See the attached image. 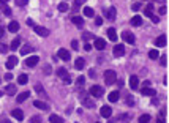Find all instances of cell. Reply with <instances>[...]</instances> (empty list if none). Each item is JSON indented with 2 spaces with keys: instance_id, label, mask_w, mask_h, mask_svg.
<instances>
[{
  "instance_id": "6da1fadb",
  "label": "cell",
  "mask_w": 169,
  "mask_h": 123,
  "mask_svg": "<svg viewBox=\"0 0 169 123\" xmlns=\"http://www.w3.org/2000/svg\"><path fill=\"white\" fill-rule=\"evenodd\" d=\"M115 79H117V76H115V71H112V69H108V71L104 73V82L106 85H112L115 82Z\"/></svg>"
},
{
  "instance_id": "7a4b0ae2",
  "label": "cell",
  "mask_w": 169,
  "mask_h": 123,
  "mask_svg": "<svg viewBox=\"0 0 169 123\" xmlns=\"http://www.w3.org/2000/svg\"><path fill=\"white\" fill-rule=\"evenodd\" d=\"M103 93H104V89L100 85H93L90 87V95L95 96V98H100V96H103Z\"/></svg>"
},
{
  "instance_id": "3957f363",
  "label": "cell",
  "mask_w": 169,
  "mask_h": 123,
  "mask_svg": "<svg viewBox=\"0 0 169 123\" xmlns=\"http://www.w3.org/2000/svg\"><path fill=\"white\" fill-rule=\"evenodd\" d=\"M112 54H114V57H122V55L125 54V46L123 44H115Z\"/></svg>"
},
{
  "instance_id": "277c9868",
  "label": "cell",
  "mask_w": 169,
  "mask_h": 123,
  "mask_svg": "<svg viewBox=\"0 0 169 123\" xmlns=\"http://www.w3.org/2000/svg\"><path fill=\"white\" fill-rule=\"evenodd\" d=\"M122 38H123V41H125V43H128V44H133V43H134V35L131 33V32H123L122 33Z\"/></svg>"
},
{
  "instance_id": "5b68a950",
  "label": "cell",
  "mask_w": 169,
  "mask_h": 123,
  "mask_svg": "<svg viewBox=\"0 0 169 123\" xmlns=\"http://www.w3.org/2000/svg\"><path fill=\"white\" fill-rule=\"evenodd\" d=\"M33 106L37 107V109H41V110H49V104L44 102V101H40V99H35Z\"/></svg>"
},
{
  "instance_id": "8992f818",
  "label": "cell",
  "mask_w": 169,
  "mask_h": 123,
  "mask_svg": "<svg viewBox=\"0 0 169 123\" xmlns=\"http://www.w3.org/2000/svg\"><path fill=\"white\" fill-rule=\"evenodd\" d=\"M5 65H7L8 69H13L14 66L17 65V57H16V55H11V57H8V60H7V63H5Z\"/></svg>"
},
{
  "instance_id": "52a82bcc",
  "label": "cell",
  "mask_w": 169,
  "mask_h": 123,
  "mask_svg": "<svg viewBox=\"0 0 169 123\" xmlns=\"http://www.w3.org/2000/svg\"><path fill=\"white\" fill-rule=\"evenodd\" d=\"M95 49H98V51H103L106 48V41L101 40V38H95V43H93Z\"/></svg>"
},
{
  "instance_id": "ba28073f",
  "label": "cell",
  "mask_w": 169,
  "mask_h": 123,
  "mask_svg": "<svg viewBox=\"0 0 169 123\" xmlns=\"http://www.w3.org/2000/svg\"><path fill=\"white\" fill-rule=\"evenodd\" d=\"M33 28H35V33L40 35V36H49V30H47L46 27H40V25H37V27H33Z\"/></svg>"
},
{
  "instance_id": "9c48e42d",
  "label": "cell",
  "mask_w": 169,
  "mask_h": 123,
  "mask_svg": "<svg viewBox=\"0 0 169 123\" xmlns=\"http://www.w3.org/2000/svg\"><path fill=\"white\" fill-rule=\"evenodd\" d=\"M57 55H59V58H62V60H70V52L67 51V49H59V52H57Z\"/></svg>"
},
{
  "instance_id": "30bf717a",
  "label": "cell",
  "mask_w": 169,
  "mask_h": 123,
  "mask_svg": "<svg viewBox=\"0 0 169 123\" xmlns=\"http://www.w3.org/2000/svg\"><path fill=\"white\" fill-rule=\"evenodd\" d=\"M38 62H40V58H38L37 55H33V57H29L27 60H25V65H27V66H30V68H33V66L37 65Z\"/></svg>"
},
{
  "instance_id": "8fae6325",
  "label": "cell",
  "mask_w": 169,
  "mask_h": 123,
  "mask_svg": "<svg viewBox=\"0 0 169 123\" xmlns=\"http://www.w3.org/2000/svg\"><path fill=\"white\" fill-rule=\"evenodd\" d=\"M100 114H101V117H104V118H109L111 114H112V109L109 106H103L101 110H100Z\"/></svg>"
},
{
  "instance_id": "7c38bea8",
  "label": "cell",
  "mask_w": 169,
  "mask_h": 123,
  "mask_svg": "<svg viewBox=\"0 0 169 123\" xmlns=\"http://www.w3.org/2000/svg\"><path fill=\"white\" fill-rule=\"evenodd\" d=\"M71 22H73L76 27H79V28L84 25V19H82L81 16H73V17H71Z\"/></svg>"
},
{
  "instance_id": "4fadbf2b",
  "label": "cell",
  "mask_w": 169,
  "mask_h": 123,
  "mask_svg": "<svg viewBox=\"0 0 169 123\" xmlns=\"http://www.w3.org/2000/svg\"><path fill=\"white\" fill-rule=\"evenodd\" d=\"M138 84H139V77L136 74H133L131 77H130V87H131L133 90L138 89Z\"/></svg>"
},
{
  "instance_id": "5bb4252c",
  "label": "cell",
  "mask_w": 169,
  "mask_h": 123,
  "mask_svg": "<svg viewBox=\"0 0 169 123\" xmlns=\"http://www.w3.org/2000/svg\"><path fill=\"white\" fill-rule=\"evenodd\" d=\"M142 95H146V96H155V89H152V87H144V89L141 90Z\"/></svg>"
},
{
  "instance_id": "9a60e30c",
  "label": "cell",
  "mask_w": 169,
  "mask_h": 123,
  "mask_svg": "<svg viewBox=\"0 0 169 123\" xmlns=\"http://www.w3.org/2000/svg\"><path fill=\"white\" fill-rule=\"evenodd\" d=\"M166 41H168V40H166V35H161V36H158V38L155 40V44L158 46V48H164V46H166Z\"/></svg>"
},
{
  "instance_id": "2e32d148",
  "label": "cell",
  "mask_w": 169,
  "mask_h": 123,
  "mask_svg": "<svg viewBox=\"0 0 169 123\" xmlns=\"http://www.w3.org/2000/svg\"><path fill=\"white\" fill-rule=\"evenodd\" d=\"M11 115H13L16 120H19V122H21V120H24V114H22V110H21V109H13V110H11Z\"/></svg>"
},
{
  "instance_id": "e0dca14e",
  "label": "cell",
  "mask_w": 169,
  "mask_h": 123,
  "mask_svg": "<svg viewBox=\"0 0 169 123\" xmlns=\"http://www.w3.org/2000/svg\"><path fill=\"white\" fill-rule=\"evenodd\" d=\"M108 36H109V40L111 41H117V32H115V28L114 27H111V28H108Z\"/></svg>"
},
{
  "instance_id": "ac0fdd59",
  "label": "cell",
  "mask_w": 169,
  "mask_h": 123,
  "mask_svg": "<svg viewBox=\"0 0 169 123\" xmlns=\"http://www.w3.org/2000/svg\"><path fill=\"white\" fill-rule=\"evenodd\" d=\"M130 24L134 25V27H139V25L142 24V17L141 16H133L131 20H130Z\"/></svg>"
},
{
  "instance_id": "d6986e66",
  "label": "cell",
  "mask_w": 169,
  "mask_h": 123,
  "mask_svg": "<svg viewBox=\"0 0 169 123\" xmlns=\"http://www.w3.org/2000/svg\"><path fill=\"white\" fill-rule=\"evenodd\" d=\"M84 66H85V60H84V58H81V57L76 58V62H75V68H76V69H82Z\"/></svg>"
},
{
  "instance_id": "ffe728a7",
  "label": "cell",
  "mask_w": 169,
  "mask_h": 123,
  "mask_svg": "<svg viewBox=\"0 0 169 123\" xmlns=\"http://www.w3.org/2000/svg\"><path fill=\"white\" fill-rule=\"evenodd\" d=\"M29 96H30V93H29V92H22V93H19V95H17L16 101H17V102H24L25 99L29 98Z\"/></svg>"
},
{
  "instance_id": "44dd1931",
  "label": "cell",
  "mask_w": 169,
  "mask_h": 123,
  "mask_svg": "<svg viewBox=\"0 0 169 123\" xmlns=\"http://www.w3.org/2000/svg\"><path fill=\"white\" fill-rule=\"evenodd\" d=\"M8 30H10L11 33H14V32H17V30H19V24H17L16 20H13V22H10V24H8Z\"/></svg>"
},
{
  "instance_id": "7402d4cb",
  "label": "cell",
  "mask_w": 169,
  "mask_h": 123,
  "mask_svg": "<svg viewBox=\"0 0 169 123\" xmlns=\"http://www.w3.org/2000/svg\"><path fill=\"white\" fill-rule=\"evenodd\" d=\"M106 17H108V19H115V14H117V11H115V8H109V10L108 11H106Z\"/></svg>"
},
{
  "instance_id": "603a6c76",
  "label": "cell",
  "mask_w": 169,
  "mask_h": 123,
  "mask_svg": "<svg viewBox=\"0 0 169 123\" xmlns=\"http://www.w3.org/2000/svg\"><path fill=\"white\" fill-rule=\"evenodd\" d=\"M57 76H59V77H62V79H65V77H68L70 74H68V71L63 68V66H60V68L57 69Z\"/></svg>"
},
{
  "instance_id": "cb8c5ba5",
  "label": "cell",
  "mask_w": 169,
  "mask_h": 123,
  "mask_svg": "<svg viewBox=\"0 0 169 123\" xmlns=\"http://www.w3.org/2000/svg\"><path fill=\"white\" fill-rule=\"evenodd\" d=\"M118 96H120V95H118V92L115 90V92H111V93H109L108 98H109V101H111V102H117V101H118Z\"/></svg>"
},
{
  "instance_id": "d4e9b609",
  "label": "cell",
  "mask_w": 169,
  "mask_h": 123,
  "mask_svg": "<svg viewBox=\"0 0 169 123\" xmlns=\"http://www.w3.org/2000/svg\"><path fill=\"white\" fill-rule=\"evenodd\" d=\"M19 51H21V54H22V55H27V54H30V52L33 51V48H32V46H29V44H25V46H22Z\"/></svg>"
},
{
  "instance_id": "484cf974",
  "label": "cell",
  "mask_w": 169,
  "mask_h": 123,
  "mask_svg": "<svg viewBox=\"0 0 169 123\" xmlns=\"http://www.w3.org/2000/svg\"><path fill=\"white\" fill-rule=\"evenodd\" d=\"M82 104H84L85 107H88V109H93L95 107V102L92 101V99H88V98H82Z\"/></svg>"
},
{
  "instance_id": "4316f807",
  "label": "cell",
  "mask_w": 169,
  "mask_h": 123,
  "mask_svg": "<svg viewBox=\"0 0 169 123\" xmlns=\"http://www.w3.org/2000/svg\"><path fill=\"white\" fill-rule=\"evenodd\" d=\"M16 92H17V89L14 85H11V84H10V85H7V89H5V93H7V95H10V96H13Z\"/></svg>"
},
{
  "instance_id": "83f0119b",
  "label": "cell",
  "mask_w": 169,
  "mask_h": 123,
  "mask_svg": "<svg viewBox=\"0 0 169 123\" xmlns=\"http://www.w3.org/2000/svg\"><path fill=\"white\" fill-rule=\"evenodd\" d=\"M49 122L51 123H63V118L59 117V115H55V114H52V115L49 117Z\"/></svg>"
},
{
  "instance_id": "f1b7e54d",
  "label": "cell",
  "mask_w": 169,
  "mask_h": 123,
  "mask_svg": "<svg viewBox=\"0 0 169 123\" xmlns=\"http://www.w3.org/2000/svg\"><path fill=\"white\" fill-rule=\"evenodd\" d=\"M84 16H85V17H93V16H95V11H93V8H90V7H85V8H84Z\"/></svg>"
},
{
  "instance_id": "f546056e",
  "label": "cell",
  "mask_w": 169,
  "mask_h": 123,
  "mask_svg": "<svg viewBox=\"0 0 169 123\" xmlns=\"http://www.w3.org/2000/svg\"><path fill=\"white\" fill-rule=\"evenodd\" d=\"M144 14H146V16H153V3H149L146 7V10H144Z\"/></svg>"
},
{
  "instance_id": "4dcf8cb0",
  "label": "cell",
  "mask_w": 169,
  "mask_h": 123,
  "mask_svg": "<svg viewBox=\"0 0 169 123\" xmlns=\"http://www.w3.org/2000/svg\"><path fill=\"white\" fill-rule=\"evenodd\" d=\"M0 8H2V11H3V14H5V16H11V8L8 7L7 3L0 5Z\"/></svg>"
},
{
  "instance_id": "1f68e13d",
  "label": "cell",
  "mask_w": 169,
  "mask_h": 123,
  "mask_svg": "<svg viewBox=\"0 0 169 123\" xmlns=\"http://www.w3.org/2000/svg\"><path fill=\"white\" fill-rule=\"evenodd\" d=\"M27 81H29L27 74H21L19 77H17V84H19V85H24V84H27Z\"/></svg>"
},
{
  "instance_id": "d6a6232c",
  "label": "cell",
  "mask_w": 169,
  "mask_h": 123,
  "mask_svg": "<svg viewBox=\"0 0 169 123\" xmlns=\"http://www.w3.org/2000/svg\"><path fill=\"white\" fill-rule=\"evenodd\" d=\"M150 120H152V117H150L149 114H144V115L139 117V123H149Z\"/></svg>"
},
{
  "instance_id": "836d02e7",
  "label": "cell",
  "mask_w": 169,
  "mask_h": 123,
  "mask_svg": "<svg viewBox=\"0 0 169 123\" xmlns=\"http://www.w3.org/2000/svg\"><path fill=\"white\" fill-rule=\"evenodd\" d=\"M57 8H59V11H62V13H67L70 7H68L67 2H62V3H59V7H57Z\"/></svg>"
},
{
  "instance_id": "e575fe53",
  "label": "cell",
  "mask_w": 169,
  "mask_h": 123,
  "mask_svg": "<svg viewBox=\"0 0 169 123\" xmlns=\"http://www.w3.org/2000/svg\"><path fill=\"white\" fill-rule=\"evenodd\" d=\"M149 57H150V58H152V60H153V58H158V57H160L158 51H156V49H152V51H150V52H149Z\"/></svg>"
},
{
  "instance_id": "d590c367",
  "label": "cell",
  "mask_w": 169,
  "mask_h": 123,
  "mask_svg": "<svg viewBox=\"0 0 169 123\" xmlns=\"http://www.w3.org/2000/svg\"><path fill=\"white\" fill-rule=\"evenodd\" d=\"M35 92H38V93H41L43 96H46V93H44L43 85H41V84H37V85H35Z\"/></svg>"
},
{
  "instance_id": "8d00e7d4",
  "label": "cell",
  "mask_w": 169,
  "mask_h": 123,
  "mask_svg": "<svg viewBox=\"0 0 169 123\" xmlns=\"http://www.w3.org/2000/svg\"><path fill=\"white\" fill-rule=\"evenodd\" d=\"M14 3H16L17 7H25V5L29 3V0H14Z\"/></svg>"
},
{
  "instance_id": "74e56055",
  "label": "cell",
  "mask_w": 169,
  "mask_h": 123,
  "mask_svg": "<svg viewBox=\"0 0 169 123\" xmlns=\"http://www.w3.org/2000/svg\"><path fill=\"white\" fill-rule=\"evenodd\" d=\"M19 44H21V41L17 40V38H16V40H13V43H11V49H13V51H14V49H17V48H19Z\"/></svg>"
},
{
  "instance_id": "f35d334b",
  "label": "cell",
  "mask_w": 169,
  "mask_h": 123,
  "mask_svg": "<svg viewBox=\"0 0 169 123\" xmlns=\"http://www.w3.org/2000/svg\"><path fill=\"white\" fill-rule=\"evenodd\" d=\"M84 81H85L84 76H79L78 81H76V85H78V87H82V85H84Z\"/></svg>"
},
{
  "instance_id": "ab89813d",
  "label": "cell",
  "mask_w": 169,
  "mask_h": 123,
  "mask_svg": "<svg viewBox=\"0 0 169 123\" xmlns=\"http://www.w3.org/2000/svg\"><path fill=\"white\" fill-rule=\"evenodd\" d=\"M134 104V98L133 96H126V106H133Z\"/></svg>"
},
{
  "instance_id": "60d3db41",
  "label": "cell",
  "mask_w": 169,
  "mask_h": 123,
  "mask_svg": "<svg viewBox=\"0 0 169 123\" xmlns=\"http://www.w3.org/2000/svg\"><path fill=\"white\" fill-rule=\"evenodd\" d=\"M41 122H43V120H41V117H32V118H30V123H41Z\"/></svg>"
},
{
  "instance_id": "b9f144b4",
  "label": "cell",
  "mask_w": 169,
  "mask_h": 123,
  "mask_svg": "<svg viewBox=\"0 0 169 123\" xmlns=\"http://www.w3.org/2000/svg\"><path fill=\"white\" fill-rule=\"evenodd\" d=\"M82 38H84L85 41H88V40H92V38H93V35H92V33H88V32H85V33L82 35Z\"/></svg>"
},
{
  "instance_id": "7bdbcfd3",
  "label": "cell",
  "mask_w": 169,
  "mask_h": 123,
  "mask_svg": "<svg viewBox=\"0 0 169 123\" xmlns=\"http://www.w3.org/2000/svg\"><path fill=\"white\" fill-rule=\"evenodd\" d=\"M71 48L75 49V51H78V49H79V43L76 40H73V41H71Z\"/></svg>"
},
{
  "instance_id": "ee69618b",
  "label": "cell",
  "mask_w": 169,
  "mask_h": 123,
  "mask_svg": "<svg viewBox=\"0 0 169 123\" xmlns=\"http://www.w3.org/2000/svg\"><path fill=\"white\" fill-rule=\"evenodd\" d=\"M95 25H103V17H100V16L95 17Z\"/></svg>"
},
{
  "instance_id": "f6af8a7d",
  "label": "cell",
  "mask_w": 169,
  "mask_h": 123,
  "mask_svg": "<svg viewBox=\"0 0 169 123\" xmlns=\"http://www.w3.org/2000/svg\"><path fill=\"white\" fill-rule=\"evenodd\" d=\"M160 60H161L160 63H161L163 66H166V65H168V57H166V55H161V58H160Z\"/></svg>"
},
{
  "instance_id": "bcb514c9",
  "label": "cell",
  "mask_w": 169,
  "mask_h": 123,
  "mask_svg": "<svg viewBox=\"0 0 169 123\" xmlns=\"http://www.w3.org/2000/svg\"><path fill=\"white\" fill-rule=\"evenodd\" d=\"M79 8H81V3H79L78 0H75V3H73V10H75V11H79Z\"/></svg>"
},
{
  "instance_id": "7dc6e473",
  "label": "cell",
  "mask_w": 169,
  "mask_h": 123,
  "mask_svg": "<svg viewBox=\"0 0 169 123\" xmlns=\"http://www.w3.org/2000/svg\"><path fill=\"white\" fill-rule=\"evenodd\" d=\"M7 51H8L7 44H3V43H0V52H2V54H5Z\"/></svg>"
},
{
  "instance_id": "c3c4849f",
  "label": "cell",
  "mask_w": 169,
  "mask_h": 123,
  "mask_svg": "<svg viewBox=\"0 0 169 123\" xmlns=\"http://www.w3.org/2000/svg\"><path fill=\"white\" fill-rule=\"evenodd\" d=\"M158 13H160V14H166V13H168V7H161Z\"/></svg>"
},
{
  "instance_id": "681fc988",
  "label": "cell",
  "mask_w": 169,
  "mask_h": 123,
  "mask_svg": "<svg viewBox=\"0 0 169 123\" xmlns=\"http://www.w3.org/2000/svg\"><path fill=\"white\" fill-rule=\"evenodd\" d=\"M150 19H152V22H155V24H158V22H160V17L158 16H150Z\"/></svg>"
},
{
  "instance_id": "f907efd6",
  "label": "cell",
  "mask_w": 169,
  "mask_h": 123,
  "mask_svg": "<svg viewBox=\"0 0 169 123\" xmlns=\"http://www.w3.org/2000/svg\"><path fill=\"white\" fill-rule=\"evenodd\" d=\"M133 11H138L139 10V8H141V3H133Z\"/></svg>"
},
{
  "instance_id": "816d5d0a",
  "label": "cell",
  "mask_w": 169,
  "mask_h": 123,
  "mask_svg": "<svg viewBox=\"0 0 169 123\" xmlns=\"http://www.w3.org/2000/svg\"><path fill=\"white\" fill-rule=\"evenodd\" d=\"M44 73H46V74H51V66H44Z\"/></svg>"
},
{
  "instance_id": "f5cc1de1",
  "label": "cell",
  "mask_w": 169,
  "mask_h": 123,
  "mask_svg": "<svg viewBox=\"0 0 169 123\" xmlns=\"http://www.w3.org/2000/svg\"><path fill=\"white\" fill-rule=\"evenodd\" d=\"M27 25H30V27H35L33 20H32V19H27Z\"/></svg>"
},
{
  "instance_id": "db71d44e",
  "label": "cell",
  "mask_w": 169,
  "mask_h": 123,
  "mask_svg": "<svg viewBox=\"0 0 169 123\" xmlns=\"http://www.w3.org/2000/svg\"><path fill=\"white\" fill-rule=\"evenodd\" d=\"M5 79H7V81H11V79H13V74H5Z\"/></svg>"
},
{
  "instance_id": "11a10c76",
  "label": "cell",
  "mask_w": 169,
  "mask_h": 123,
  "mask_svg": "<svg viewBox=\"0 0 169 123\" xmlns=\"http://www.w3.org/2000/svg\"><path fill=\"white\" fill-rule=\"evenodd\" d=\"M156 123H164V118H163V117H158V118H156Z\"/></svg>"
},
{
  "instance_id": "9f6ffc18",
  "label": "cell",
  "mask_w": 169,
  "mask_h": 123,
  "mask_svg": "<svg viewBox=\"0 0 169 123\" xmlns=\"http://www.w3.org/2000/svg\"><path fill=\"white\" fill-rule=\"evenodd\" d=\"M3 35H5V28H3V27H0V38L3 36Z\"/></svg>"
},
{
  "instance_id": "6f0895ef",
  "label": "cell",
  "mask_w": 169,
  "mask_h": 123,
  "mask_svg": "<svg viewBox=\"0 0 169 123\" xmlns=\"http://www.w3.org/2000/svg\"><path fill=\"white\" fill-rule=\"evenodd\" d=\"M63 81H65V84H70V82H71V77L68 76V77H65V79H63Z\"/></svg>"
},
{
  "instance_id": "680465c9",
  "label": "cell",
  "mask_w": 169,
  "mask_h": 123,
  "mask_svg": "<svg viewBox=\"0 0 169 123\" xmlns=\"http://www.w3.org/2000/svg\"><path fill=\"white\" fill-rule=\"evenodd\" d=\"M84 49H85V51H90V49H92V46H90V44H88V43H87V44L84 46Z\"/></svg>"
},
{
  "instance_id": "91938a15",
  "label": "cell",
  "mask_w": 169,
  "mask_h": 123,
  "mask_svg": "<svg viewBox=\"0 0 169 123\" xmlns=\"http://www.w3.org/2000/svg\"><path fill=\"white\" fill-rule=\"evenodd\" d=\"M90 77H96V74H95L93 69H90Z\"/></svg>"
},
{
  "instance_id": "94428289",
  "label": "cell",
  "mask_w": 169,
  "mask_h": 123,
  "mask_svg": "<svg viewBox=\"0 0 169 123\" xmlns=\"http://www.w3.org/2000/svg\"><path fill=\"white\" fill-rule=\"evenodd\" d=\"M2 123H11V122L8 118H2Z\"/></svg>"
},
{
  "instance_id": "6125c7cd",
  "label": "cell",
  "mask_w": 169,
  "mask_h": 123,
  "mask_svg": "<svg viewBox=\"0 0 169 123\" xmlns=\"http://www.w3.org/2000/svg\"><path fill=\"white\" fill-rule=\"evenodd\" d=\"M10 0H0V5H3V3H8Z\"/></svg>"
},
{
  "instance_id": "be15d7a7",
  "label": "cell",
  "mask_w": 169,
  "mask_h": 123,
  "mask_svg": "<svg viewBox=\"0 0 169 123\" xmlns=\"http://www.w3.org/2000/svg\"><path fill=\"white\" fill-rule=\"evenodd\" d=\"M78 2H79V3L82 5V3H84V2H87V0H78Z\"/></svg>"
},
{
  "instance_id": "e7e4bbea",
  "label": "cell",
  "mask_w": 169,
  "mask_h": 123,
  "mask_svg": "<svg viewBox=\"0 0 169 123\" xmlns=\"http://www.w3.org/2000/svg\"><path fill=\"white\" fill-rule=\"evenodd\" d=\"M0 96H2V92H0Z\"/></svg>"
},
{
  "instance_id": "03108f58",
  "label": "cell",
  "mask_w": 169,
  "mask_h": 123,
  "mask_svg": "<svg viewBox=\"0 0 169 123\" xmlns=\"http://www.w3.org/2000/svg\"><path fill=\"white\" fill-rule=\"evenodd\" d=\"M96 123H100V122H96Z\"/></svg>"
}]
</instances>
